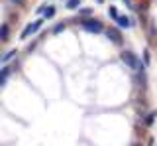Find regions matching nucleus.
<instances>
[{"instance_id":"11","label":"nucleus","mask_w":157,"mask_h":146,"mask_svg":"<svg viewBox=\"0 0 157 146\" xmlns=\"http://www.w3.org/2000/svg\"><path fill=\"white\" fill-rule=\"evenodd\" d=\"M63 30H65V24L61 22V24H55V26H53V30H51V32H53V34H61Z\"/></svg>"},{"instance_id":"10","label":"nucleus","mask_w":157,"mask_h":146,"mask_svg":"<svg viewBox=\"0 0 157 146\" xmlns=\"http://www.w3.org/2000/svg\"><path fill=\"white\" fill-rule=\"evenodd\" d=\"M155 116H157L155 113H149V115H147L145 116V126H151V124H153L155 123Z\"/></svg>"},{"instance_id":"4","label":"nucleus","mask_w":157,"mask_h":146,"mask_svg":"<svg viewBox=\"0 0 157 146\" xmlns=\"http://www.w3.org/2000/svg\"><path fill=\"white\" fill-rule=\"evenodd\" d=\"M106 38H110V42L116 43V46L122 43V34H120V30H116V28H108V30H106Z\"/></svg>"},{"instance_id":"12","label":"nucleus","mask_w":157,"mask_h":146,"mask_svg":"<svg viewBox=\"0 0 157 146\" xmlns=\"http://www.w3.org/2000/svg\"><path fill=\"white\" fill-rule=\"evenodd\" d=\"M16 53H18L16 50H10V51L6 53V55H4V57H2V61H10V59H12V57H14V55H16Z\"/></svg>"},{"instance_id":"7","label":"nucleus","mask_w":157,"mask_h":146,"mask_svg":"<svg viewBox=\"0 0 157 146\" xmlns=\"http://www.w3.org/2000/svg\"><path fill=\"white\" fill-rule=\"evenodd\" d=\"M118 26H120V28H130L132 26V22H130V18H128V16H118Z\"/></svg>"},{"instance_id":"6","label":"nucleus","mask_w":157,"mask_h":146,"mask_svg":"<svg viewBox=\"0 0 157 146\" xmlns=\"http://www.w3.org/2000/svg\"><path fill=\"white\" fill-rule=\"evenodd\" d=\"M10 40V28L4 24V26H0V42H8Z\"/></svg>"},{"instance_id":"8","label":"nucleus","mask_w":157,"mask_h":146,"mask_svg":"<svg viewBox=\"0 0 157 146\" xmlns=\"http://www.w3.org/2000/svg\"><path fill=\"white\" fill-rule=\"evenodd\" d=\"M43 16H45V20H49V18L55 16V6H47L45 12H43Z\"/></svg>"},{"instance_id":"9","label":"nucleus","mask_w":157,"mask_h":146,"mask_svg":"<svg viewBox=\"0 0 157 146\" xmlns=\"http://www.w3.org/2000/svg\"><path fill=\"white\" fill-rule=\"evenodd\" d=\"M78 4H81V0H67V8H69V10L78 8Z\"/></svg>"},{"instance_id":"13","label":"nucleus","mask_w":157,"mask_h":146,"mask_svg":"<svg viewBox=\"0 0 157 146\" xmlns=\"http://www.w3.org/2000/svg\"><path fill=\"white\" fill-rule=\"evenodd\" d=\"M10 2H12L14 6H20V8H24V6H26V0H10Z\"/></svg>"},{"instance_id":"1","label":"nucleus","mask_w":157,"mask_h":146,"mask_svg":"<svg viewBox=\"0 0 157 146\" xmlns=\"http://www.w3.org/2000/svg\"><path fill=\"white\" fill-rule=\"evenodd\" d=\"M120 59L126 63L130 69H134V71H144V65L140 63V59H137V55L136 53H132V51H122L120 53Z\"/></svg>"},{"instance_id":"2","label":"nucleus","mask_w":157,"mask_h":146,"mask_svg":"<svg viewBox=\"0 0 157 146\" xmlns=\"http://www.w3.org/2000/svg\"><path fill=\"white\" fill-rule=\"evenodd\" d=\"M81 26H82V30L92 32V34H100L104 30V28H102V22L94 20V18H90V20H81Z\"/></svg>"},{"instance_id":"15","label":"nucleus","mask_w":157,"mask_h":146,"mask_svg":"<svg viewBox=\"0 0 157 146\" xmlns=\"http://www.w3.org/2000/svg\"><path fill=\"white\" fill-rule=\"evenodd\" d=\"M110 16L114 18V20H118V12H116V8H110Z\"/></svg>"},{"instance_id":"14","label":"nucleus","mask_w":157,"mask_h":146,"mask_svg":"<svg viewBox=\"0 0 157 146\" xmlns=\"http://www.w3.org/2000/svg\"><path fill=\"white\" fill-rule=\"evenodd\" d=\"M92 10H90V8H82V10H81V16H88V14H90Z\"/></svg>"},{"instance_id":"16","label":"nucleus","mask_w":157,"mask_h":146,"mask_svg":"<svg viewBox=\"0 0 157 146\" xmlns=\"http://www.w3.org/2000/svg\"><path fill=\"white\" fill-rule=\"evenodd\" d=\"M132 146H141V144H132Z\"/></svg>"},{"instance_id":"5","label":"nucleus","mask_w":157,"mask_h":146,"mask_svg":"<svg viewBox=\"0 0 157 146\" xmlns=\"http://www.w3.org/2000/svg\"><path fill=\"white\" fill-rule=\"evenodd\" d=\"M12 71H14L12 65H4L2 69H0V87H2V85L8 81V77H10V73H12Z\"/></svg>"},{"instance_id":"3","label":"nucleus","mask_w":157,"mask_h":146,"mask_svg":"<svg viewBox=\"0 0 157 146\" xmlns=\"http://www.w3.org/2000/svg\"><path fill=\"white\" fill-rule=\"evenodd\" d=\"M41 24H43V20H41V18H39V20H36L33 24H28V26L22 30V36H20V38H22V40H28V36L36 34V32L39 30V28H41Z\"/></svg>"}]
</instances>
